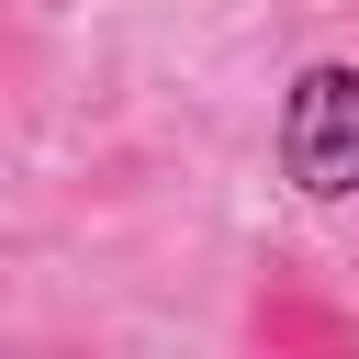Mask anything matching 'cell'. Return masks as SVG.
Segmentation results:
<instances>
[{
	"mask_svg": "<svg viewBox=\"0 0 359 359\" xmlns=\"http://www.w3.org/2000/svg\"><path fill=\"white\" fill-rule=\"evenodd\" d=\"M236 359H359V314L303 269H258L236 314Z\"/></svg>",
	"mask_w": 359,
	"mask_h": 359,
	"instance_id": "2",
	"label": "cell"
},
{
	"mask_svg": "<svg viewBox=\"0 0 359 359\" xmlns=\"http://www.w3.org/2000/svg\"><path fill=\"white\" fill-rule=\"evenodd\" d=\"M280 180L314 202L359 191V56H314L280 90Z\"/></svg>",
	"mask_w": 359,
	"mask_h": 359,
	"instance_id": "1",
	"label": "cell"
}]
</instances>
